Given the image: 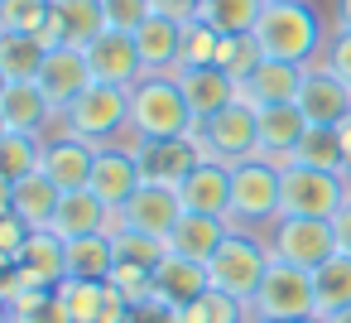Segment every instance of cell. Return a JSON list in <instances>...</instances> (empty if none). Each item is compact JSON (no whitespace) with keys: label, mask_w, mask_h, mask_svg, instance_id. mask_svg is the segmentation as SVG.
Masks as SVG:
<instances>
[{"label":"cell","mask_w":351,"mask_h":323,"mask_svg":"<svg viewBox=\"0 0 351 323\" xmlns=\"http://www.w3.org/2000/svg\"><path fill=\"white\" fill-rule=\"evenodd\" d=\"M250 39L260 44L265 58H279V63H298V68H313L327 49V30H322V15L308 5V0H269L260 10Z\"/></svg>","instance_id":"1"},{"label":"cell","mask_w":351,"mask_h":323,"mask_svg":"<svg viewBox=\"0 0 351 323\" xmlns=\"http://www.w3.org/2000/svg\"><path fill=\"white\" fill-rule=\"evenodd\" d=\"M197 116L178 87L173 73H145L130 87V135L135 140H159V135H193Z\"/></svg>","instance_id":"2"},{"label":"cell","mask_w":351,"mask_h":323,"mask_svg":"<svg viewBox=\"0 0 351 323\" xmlns=\"http://www.w3.org/2000/svg\"><path fill=\"white\" fill-rule=\"evenodd\" d=\"M58 126L68 135H82L92 145H111L130 131V87H116V82H92L63 116Z\"/></svg>","instance_id":"3"},{"label":"cell","mask_w":351,"mask_h":323,"mask_svg":"<svg viewBox=\"0 0 351 323\" xmlns=\"http://www.w3.org/2000/svg\"><path fill=\"white\" fill-rule=\"evenodd\" d=\"M269 260H274V256H269V241H260V236L231 227V236H226V241L217 246V256L207 260V280H212V289H221V294L250 304L255 289H260V280H265V270H269Z\"/></svg>","instance_id":"4"},{"label":"cell","mask_w":351,"mask_h":323,"mask_svg":"<svg viewBox=\"0 0 351 323\" xmlns=\"http://www.w3.org/2000/svg\"><path fill=\"white\" fill-rule=\"evenodd\" d=\"M289 318H317L313 270H298L289 260H269V270L250 299V323H289Z\"/></svg>","instance_id":"5"},{"label":"cell","mask_w":351,"mask_h":323,"mask_svg":"<svg viewBox=\"0 0 351 323\" xmlns=\"http://www.w3.org/2000/svg\"><path fill=\"white\" fill-rule=\"evenodd\" d=\"M279 193H284V169L269 159H241L231 169V227H260L279 222Z\"/></svg>","instance_id":"6"},{"label":"cell","mask_w":351,"mask_h":323,"mask_svg":"<svg viewBox=\"0 0 351 323\" xmlns=\"http://www.w3.org/2000/svg\"><path fill=\"white\" fill-rule=\"evenodd\" d=\"M346 198H351L346 174L289 164V169H284V193H279V217H327V222H332Z\"/></svg>","instance_id":"7"},{"label":"cell","mask_w":351,"mask_h":323,"mask_svg":"<svg viewBox=\"0 0 351 323\" xmlns=\"http://www.w3.org/2000/svg\"><path fill=\"white\" fill-rule=\"evenodd\" d=\"M269 256L298 270H317L327 256H337V227L327 217H279L269 222Z\"/></svg>","instance_id":"8"},{"label":"cell","mask_w":351,"mask_h":323,"mask_svg":"<svg viewBox=\"0 0 351 323\" xmlns=\"http://www.w3.org/2000/svg\"><path fill=\"white\" fill-rule=\"evenodd\" d=\"M197 135H202L207 159L241 164V159H250L255 145H260V107H250L245 97H236L226 111H217L212 121H202Z\"/></svg>","instance_id":"9"},{"label":"cell","mask_w":351,"mask_h":323,"mask_svg":"<svg viewBox=\"0 0 351 323\" xmlns=\"http://www.w3.org/2000/svg\"><path fill=\"white\" fill-rule=\"evenodd\" d=\"M135 145V159H140V174L145 183H164V188H178L202 159V135H159V140H130Z\"/></svg>","instance_id":"10"},{"label":"cell","mask_w":351,"mask_h":323,"mask_svg":"<svg viewBox=\"0 0 351 323\" xmlns=\"http://www.w3.org/2000/svg\"><path fill=\"white\" fill-rule=\"evenodd\" d=\"M145 174H140V159H135V145H97V164H92V193L106 203V208H125L135 193H140Z\"/></svg>","instance_id":"11"},{"label":"cell","mask_w":351,"mask_h":323,"mask_svg":"<svg viewBox=\"0 0 351 323\" xmlns=\"http://www.w3.org/2000/svg\"><path fill=\"white\" fill-rule=\"evenodd\" d=\"M82 54H87L92 82L135 87V82L145 78V63H140V49H135V34H125V30H101Z\"/></svg>","instance_id":"12"},{"label":"cell","mask_w":351,"mask_h":323,"mask_svg":"<svg viewBox=\"0 0 351 323\" xmlns=\"http://www.w3.org/2000/svg\"><path fill=\"white\" fill-rule=\"evenodd\" d=\"M39 87H44V97L53 102V111L63 116L87 87H92V68H87V54L77 49V44H58V49H49V58H44V73H39Z\"/></svg>","instance_id":"13"},{"label":"cell","mask_w":351,"mask_h":323,"mask_svg":"<svg viewBox=\"0 0 351 323\" xmlns=\"http://www.w3.org/2000/svg\"><path fill=\"white\" fill-rule=\"evenodd\" d=\"M125 212V232H145V236H159L169 241V232L183 222V198L178 188H164V183H140V193L121 208Z\"/></svg>","instance_id":"14"},{"label":"cell","mask_w":351,"mask_h":323,"mask_svg":"<svg viewBox=\"0 0 351 323\" xmlns=\"http://www.w3.org/2000/svg\"><path fill=\"white\" fill-rule=\"evenodd\" d=\"M53 121H58V111L39 82H0V131L44 135Z\"/></svg>","instance_id":"15"},{"label":"cell","mask_w":351,"mask_h":323,"mask_svg":"<svg viewBox=\"0 0 351 323\" xmlns=\"http://www.w3.org/2000/svg\"><path fill=\"white\" fill-rule=\"evenodd\" d=\"M101 30H106V5H101V0H53V15H49L39 39L49 49H58V44L87 49Z\"/></svg>","instance_id":"16"},{"label":"cell","mask_w":351,"mask_h":323,"mask_svg":"<svg viewBox=\"0 0 351 323\" xmlns=\"http://www.w3.org/2000/svg\"><path fill=\"white\" fill-rule=\"evenodd\" d=\"M298 111L308 116V126H341L351 116V87L332 78L322 63H313L298 87Z\"/></svg>","instance_id":"17"},{"label":"cell","mask_w":351,"mask_h":323,"mask_svg":"<svg viewBox=\"0 0 351 323\" xmlns=\"http://www.w3.org/2000/svg\"><path fill=\"white\" fill-rule=\"evenodd\" d=\"M173 78H178V87H183V97H188L197 126L212 121L217 111H226V107L241 97V82H236L231 73H221L217 63H207V68H178Z\"/></svg>","instance_id":"18"},{"label":"cell","mask_w":351,"mask_h":323,"mask_svg":"<svg viewBox=\"0 0 351 323\" xmlns=\"http://www.w3.org/2000/svg\"><path fill=\"white\" fill-rule=\"evenodd\" d=\"M231 169H236V164L202 159V164L178 183L183 208H188V212H207V217H226V222H231Z\"/></svg>","instance_id":"19"},{"label":"cell","mask_w":351,"mask_h":323,"mask_svg":"<svg viewBox=\"0 0 351 323\" xmlns=\"http://www.w3.org/2000/svg\"><path fill=\"white\" fill-rule=\"evenodd\" d=\"M92 164H97V145L82 140V135H58V140H44V174L63 188V193H77L92 183Z\"/></svg>","instance_id":"20"},{"label":"cell","mask_w":351,"mask_h":323,"mask_svg":"<svg viewBox=\"0 0 351 323\" xmlns=\"http://www.w3.org/2000/svg\"><path fill=\"white\" fill-rule=\"evenodd\" d=\"M135 49H140L145 73H178V63H183V20L154 10L135 30Z\"/></svg>","instance_id":"21"},{"label":"cell","mask_w":351,"mask_h":323,"mask_svg":"<svg viewBox=\"0 0 351 323\" xmlns=\"http://www.w3.org/2000/svg\"><path fill=\"white\" fill-rule=\"evenodd\" d=\"M308 68L298 63H279V58H260L250 68V78L241 82V97L250 107H284V102H298V87H303Z\"/></svg>","instance_id":"22"},{"label":"cell","mask_w":351,"mask_h":323,"mask_svg":"<svg viewBox=\"0 0 351 323\" xmlns=\"http://www.w3.org/2000/svg\"><path fill=\"white\" fill-rule=\"evenodd\" d=\"M58 203H63V188H58L44 169H39V174H25V179H15V183H5V208H10L15 217H25L34 232H44V227L53 222Z\"/></svg>","instance_id":"23"},{"label":"cell","mask_w":351,"mask_h":323,"mask_svg":"<svg viewBox=\"0 0 351 323\" xmlns=\"http://www.w3.org/2000/svg\"><path fill=\"white\" fill-rule=\"evenodd\" d=\"M231 236V222L226 217H207V212H183V222L169 232V256H183V260H197L207 265L217 256V246Z\"/></svg>","instance_id":"24"},{"label":"cell","mask_w":351,"mask_h":323,"mask_svg":"<svg viewBox=\"0 0 351 323\" xmlns=\"http://www.w3.org/2000/svg\"><path fill=\"white\" fill-rule=\"evenodd\" d=\"M15 265L25 270V280H29L34 289H58V285L68 280V241L44 227V232L29 236V246L20 251Z\"/></svg>","instance_id":"25"},{"label":"cell","mask_w":351,"mask_h":323,"mask_svg":"<svg viewBox=\"0 0 351 323\" xmlns=\"http://www.w3.org/2000/svg\"><path fill=\"white\" fill-rule=\"evenodd\" d=\"M202 289H212L207 265L183 260V256H164L159 270H154V294H149V299H159V304H169V309H188Z\"/></svg>","instance_id":"26"},{"label":"cell","mask_w":351,"mask_h":323,"mask_svg":"<svg viewBox=\"0 0 351 323\" xmlns=\"http://www.w3.org/2000/svg\"><path fill=\"white\" fill-rule=\"evenodd\" d=\"M106 212H111V208H106L92 188H77V193H63V203H58L49 232H58L63 241H77V236H92V232L106 236Z\"/></svg>","instance_id":"27"},{"label":"cell","mask_w":351,"mask_h":323,"mask_svg":"<svg viewBox=\"0 0 351 323\" xmlns=\"http://www.w3.org/2000/svg\"><path fill=\"white\" fill-rule=\"evenodd\" d=\"M49 44L39 34H0V82H39Z\"/></svg>","instance_id":"28"},{"label":"cell","mask_w":351,"mask_h":323,"mask_svg":"<svg viewBox=\"0 0 351 323\" xmlns=\"http://www.w3.org/2000/svg\"><path fill=\"white\" fill-rule=\"evenodd\" d=\"M116 275V241L92 232V236H77L68 241V280H92V285H106Z\"/></svg>","instance_id":"29"},{"label":"cell","mask_w":351,"mask_h":323,"mask_svg":"<svg viewBox=\"0 0 351 323\" xmlns=\"http://www.w3.org/2000/svg\"><path fill=\"white\" fill-rule=\"evenodd\" d=\"M313 299H317V318L327 323L332 313L351 309V256L337 251L313 270Z\"/></svg>","instance_id":"30"},{"label":"cell","mask_w":351,"mask_h":323,"mask_svg":"<svg viewBox=\"0 0 351 323\" xmlns=\"http://www.w3.org/2000/svg\"><path fill=\"white\" fill-rule=\"evenodd\" d=\"M293 164H308V169H327V174H346L351 159L341 150V135L337 126H308L303 140L293 145Z\"/></svg>","instance_id":"31"},{"label":"cell","mask_w":351,"mask_h":323,"mask_svg":"<svg viewBox=\"0 0 351 323\" xmlns=\"http://www.w3.org/2000/svg\"><path fill=\"white\" fill-rule=\"evenodd\" d=\"M39 169H44V140L39 135L0 131V174H5V183H15L25 174H39Z\"/></svg>","instance_id":"32"},{"label":"cell","mask_w":351,"mask_h":323,"mask_svg":"<svg viewBox=\"0 0 351 323\" xmlns=\"http://www.w3.org/2000/svg\"><path fill=\"white\" fill-rule=\"evenodd\" d=\"M173 323H250V304H241L221 289H202L188 309H178Z\"/></svg>","instance_id":"33"},{"label":"cell","mask_w":351,"mask_h":323,"mask_svg":"<svg viewBox=\"0 0 351 323\" xmlns=\"http://www.w3.org/2000/svg\"><path fill=\"white\" fill-rule=\"evenodd\" d=\"M5 323H73L58 289H25L15 304H5Z\"/></svg>","instance_id":"34"},{"label":"cell","mask_w":351,"mask_h":323,"mask_svg":"<svg viewBox=\"0 0 351 323\" xmlns=\"http://www.w3.org/2000/svg\"><path fill=\"white\" fill-rule=\"evenodd\" d=\"M260 10H265V0H202L197 15L212 30H221V34H250L255 20H260Z\"/></svg>","instance_id":"35"},{"label":"cell","mask_w":351,"mask_h":323,"mask_svg":"<svg viewBox=\"0 0 351 323\" xmlns=\"http://www.w3.org/2000/svg\"><path fill=\"white\" fill-rule=\"evenodd\" d=\"M53 0H0V34H44Z\"/></svg>","instance_id":"36"},{"label":"cell","mask_w":351,"mask_h":323,"mask_svg":"<svg viewBox=\"0 0 351 323\" xmlns=\"http://www.w3.org/2000/svg\"><path fill=\"white\" fill-rule=\"evenodd\" d=\"M217 44H221V30H212L202 15L183 20V63L178 68H207V63H217Z\"/></svg>","instance_id":"37"},{"label":"cell","mask_w":351,"mask_h":323,"mask_svg":"<svg viewBox=\"0 0 351 323\" xmlns=\"http://www.w3.org/2000/svg\"><path fill=\"white\" fill-rule=\"evenodd\" d=\"M260 58H265V54H260V44H255L250 34H221V44H217V68L231 73L236 82H245Z\"/></svg>","instance_id":"38"},{"label":"cell","mask_w":351,"mask_h":323,"mask_svg":"<svg viewBox=\"0 0 351 323\" xmlns=\"http://www.w3.org/2000/svg\"><path fill=\"white\" fill-rule=\"evenodd\" d=\"M58 299H63V309L73 313V323H97V318H101L106 285H92V280H63V285H58Z\"/></svg>","instance_id":"39"},{"label":"cell","mask_w":351,"mask_h":323,"mask_svg":"<svg viewBox=\"0 0 351 323\" xmlns=\"http://www.w3.org/2000/svg\"><path fill=\"white\" fill-rule=\"evenodd\" d=\"M101 5H106V30H125V34H135L154 15V0H101Z\"/></svg>","instance_id":"40"},{"label":"cell","mask_w":351,"mask_h":323,"mask_svg":"<svg viewBox=\"0 0 351 323\" xmlns=\"http://www.w3.org/2000/svg\"><path fill=\"white\" fill-rule=\"evenodd\" d=\"M332 78H341L346 87H351V30H332L327 34V49H322V58H317Z\"/></svg>","instance_id":"41"},{"label":"cell","mask_w":351,"mask_h":323,"mask_svg":"<svg viewBox=\"0 0 351 323\" xmlns=\"http://www.w3.org/2000/svg\"><path fill=\"white\" fill-rule=\"evenodd\" d=\"M29 236H34V227L5 208V217H0V256H5V265H15V260H20V251L29 246Z\"/></svg>","instance_id":"42"},{"label":"cell","mask_w":351,"mask_h":323,"mask_svg":"<svg viewBox=\"0 0 351 323\" xmlns=\"http://www.w3.org/2000/svg\"><path fill=\"white\" fill-rule=\"evenodd\" d=\"M154 10H164V15H173V20H193V15L202 10V0H154Z\"/></svg>","instance_id":"43"},{"label":"cell","mask_w":351,"mask_h":323,"mask_svg":"<svg viewBox=\"0 0 351 323\" xmlns=\"http://www.w3.org/2000/svg\"><path fill=\"white\" fill-rule=\"evenodd\" d=\"M332 227H337V251H346V256H351V198L341 203V212L332 217Z\"/></svg>","instance_id":"44"},{"label":"cell","mask_w":351,"mask_h":323,"mask_svg":"<svg viewBox=\"0 0 351 323\" xmlns=\"http://www.w3.org/2000/svg\"><path fill=\"white\" fill-rule=\"evenodd\" d=\"M332 20L337 30H351V0H332Z\"/></svg>","instance_id":"45"},{"label":"cell","mask_w":351,"mask_h":323,"mask_svg":"<svg viewBox=\"0 0 351 323\" xmlns=\"http://www.w3.org/2000/svg\"><path fill=\"white\" fill-rule=\"evenodd\" d=\"M337 135H341V150H346V159H351V116L337 126ZM346 174H351V169H346Z\"/></svg>","instance_id":"46"},{"label":"cell","mask_w":351,"mask_h":323,"mask_svg":"<svg viewBox=\"0 0 351 323\" xmlns=\"http://www.w3.org/2000/svg\"><path fill=\"white\" fill-rule=\"evenodd\" d=\"M327 323H351V309H341V313H332Z\"/></svg>","instance_id":"47"},{"label":"cell","mask_w":351,"mask_h":323,"mask_svg":"<svg viewBox=\"0 0 351 323\" xmlns=\"http://www.w3.org/2000/svg\"><path fill=\"white\" fill-rule=\"evenodd\" d=\"M289 323H322V318H289Z\"/></svg>","instance_id":"48"},{"label":"cell","mask_w":351,"mask_h":323,"mask_svg":"<svg viewBox=\"0 0 351 323\" xmlns=\"http://www.w3.org/2000/svg\"><path fill=\"white\" fill-rule=\"evenodd\" d=\"M346 183H351V174H346Z\"/></svg>","instance_id":"49"},{"label":"cell","mask_w":351,"mask_h":323,"mask_svg":"<svg viewBox=\"0 0 351 323\" xmlns=\"http://www.w3.org/2000/svg\"><path fill=\"white\" fill-rule=\"evenodd\" d=\"M265 5H269V0H265Z\"/></svg>","instance_id":"50"}]
</instances>
